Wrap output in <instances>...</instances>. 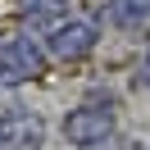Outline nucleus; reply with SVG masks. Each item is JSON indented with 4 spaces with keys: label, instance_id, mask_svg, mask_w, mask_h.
Returning a JSON list of instances; mask_svg holds the SVG:
<instances>
[{
    "label": "nucleus",
    "instance_id": "f257e3e1",
    "mask_svg": "<svg viewBox=\"0 0 150 150\" xmlns=\"http://www.w3.org/2000/svg\"><path fill=\"white\" fill-rule=\"evenodd\" d=\"M109 132H114V118H109V109H73L64 118V137L68 141H77V146H100V141H109Z\"/></svg>",
    "mask_w": 150,
    "mask_h": 150
},
{
    "label": "nucleus",
    "instance_id": "f03ea898",
    "mask_svg": "<svg viewBox=\"0 0 150 150\" xmlns=\"http://www.w3.org/2000/svg\"><path fill=\"white\" fill-rule=\"evenodd\" d=\"M41 73V50H32L28 41H5L0 46V82H28Z\"/></svg>",
    "mask_w": 150,
    "mask_h": 150
},
{
    "label": "nucleus",
    "instance_id": "7ed1b4c3",
    "mask_svg": "<svg viewBox=\"0 0 150 150\" xmlns=\"http://www.w3.org/2000/svg\"><path fill=\"white\" fill-rule=\"evenodd\" d=\"M46 127L32 114H0V150H37Z\"/></svg>",
    "mask_w": 150,
    "mask_h": 150
},
{
    "label": "nucleus",
    "instance_id": "20e7f679",
    "mask_svg": "<svg viewBox=\"0 0 150 150\" xmlns=\"http://www.w3.org/2000/svg\"><path fill=\"white\" fill-rule=\"evenodd\" d=\"M91 41H96V28H91V23H64V28L50 32V50H55V55H64V59L91 50Z\"/></svg>",
    "mask_w": 150,
    "mask_h": 150
},
{
    "label": "nucleus",
    "instance_id": "39448f33",
    "mask_svg": "<svg viewBox=\"0 0 150 150\" xmlns=\"http://www.w3.org/2000/svg\"><path fill=\"white\" fill-rule=\"evenodd\" d=\"M146 9H150V0H114V14H118V23H141L146 18Z\"/></svg>",
    "mask_w": 150,
    "mask_h": 150
}]
</instances>
